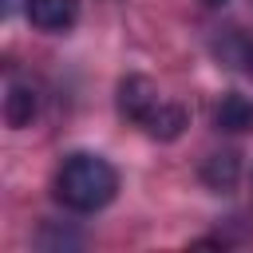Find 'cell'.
<instances>
[{
  "mask_svg": "<svg viewBox=\"0 0 253 253\" xmlns=\"http://www.w3.org/2000/svg\"><path fill=\"white\" fill-rule=\"evenodd\" d=\"M119 194V170L103 158V154H67L59 174H55V198L75 210V213H95L103 206H111Z\"/></svg>",
  "mask_w": 253,
  "mask_h": 253,
  "instance_id": "obj_1",
  "label": "cell"
},
{
  "mask_svg": "<svg viewBox=\"0 0 253 253\" xmlns=\"http://www.w3.org/2000/svg\"><path fill=\"white\" fill-rule=\"evenodd\" d=\"M210 51H213V59L225 71H237V75L253 79V36L249 32H241V28H217L213 40H210Z\"/></svg>",
  "mask_w": 253,
  "mask_h": 253,
  "instance_id": "obj_2",
  "label": "cell"
},
{
  "mask_svg": "<svg viewBox=\"0 0 253 253\" xmlns=\"http://www.w3.org/2000/svg\"><path fill=\"white\" fill-rule=\"evenodd\" d=\"M162 103V91L154 87V79H146V75H126L123 83H119V115L123 119H130V123H146V115L154 111Z\"/></svg>",
  "mask_w": 253,
  "mask_h": 253,
  "instance_id": "obj_3",
  "label": "cell"
},
{
  "mask_svg": "<svg viewBox=\"0 0 253 253\" xmlns=\"http://www.w3.org/2000/svg\"><path fill=\"white\" fill-rule=\"evenodd\" d=\"M24 12H28V20H32V28L59 36V32H71V28H75V20H79V0H28Z\"/></svg>",
  "mask_w": 253,
  "mask_h": 253,
  "instance_id": "obj_4",
  "label": "cell"
},
{
  "mask_svg": "<svg viewBox=\"0 0 253 253\" xmlns=\"http://www.w3.org/2000/svg\"><path fill=\"white\" fill-rule=\"evenodd\" d=\"M186 126H190V111H186L182 103H174V99H162V103L146 115V123H142V130H146L150 138H158V142L182 138Z\"/></svg>",
  "mask_w": 253,
  "mask_h": 253,
  "instance_id": "obj_5",
  "label": "cell"
},
{
  "mask_svg": "<svg viewBox=\"0 0 253 253\" xmlns=\"http://www.w3.org/2000/svg\"><path fill=\"white\" fill-rule=\"evenodd\" d=\"M213 123L229 134H249L253 130V99L241 91H225L213 107Z\"/></svg>",
  "mask_w": 253,
  "mask_h": 253,
  "instance_id": "obj_6",
  "label": "cell"
},
{
  "mask_svg": "<svg viewBox=\"0 0 253 253\" xmlns=\"http://www.w3.org/2000/svg\"><path fill=\"white\" fill-rule=\"evenodd\" d=\"M36 115H40V95H36V87H28V83H8L4 123H8L12 130H24V126H32Z\"/></svg>",
  "mask_w": 253,
  "mask_h": 253,
  "instance_id": "obj_7",
  "label": "cell"
},
{
  "mask_svg": "<svg viewBox=\"0 0 253 253\" xmlns=\"http://www.w3.org/2000/svg\"><path fill=\"white\" fill-rule=\"evenodd\" d=\"M237 174H241V162H237V154H210L206 162H202V182L210 186V190H233L237 186Z\"/></svg>",
  "mask_w": 253,
  "mask_h": 253,
  "instance_id": "obj_8",
  "label": "cell"
},
{
  "mask_svg": "<svg viewBox=\"0 0 253 253\" xmlns=\"http://www.w3.org/2000/svg\"><path fill=\"white\" fill-rule=\"evenodd\" d=\"M202 4H206V8H221L225 0H202Z\"/></svg>",
  "mask_w": 253,
  "mask_h": 253,
  "instance_id": "obj_9",
  "label": "cell"
}]
</instances>
